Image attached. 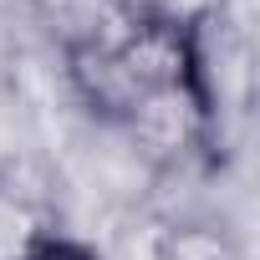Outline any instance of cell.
Masks as SVG:
<instances>
[{"label": "cell", "mask_w": 260, "mask_h": 260, "mask_svg": "<svg viewBox=\"0 0 260 260\" xmlns=\"http://www.w3.org/2000/svg\"><path fill=\"white\" fill-rule=\"evenodd\" d=\"M36 11H41V26L56 36L61 56L67 51H112L138 21L133 0H36Z\"/></svg>", "instance_id": "7a4b0ae2"}, {"label": "cell", "mask_w": 260, "mask_h": 260, "mask_svg": "<svg viewBox=\"0 0 260 260\" xmlns=\"http://www.w3.org/2000/svg\"><path fill=\"white\" fill-rule=\"evenodd\" d=\"M26 260H92L87 250H77V245H67V240H41Z\"/></svg>", "instance_id": "5b68a950"}, {"label": "cell", "mask_w": 260, "mask_h": 260, "mask_svg": "<svg viewBox=\"0 0 260 260\" xmlns=\"http://www.w3.org/2000/svg\"><path fill=\"white\" fill-rule=\"evenodd\" d=\"M41 240H46L41 214L16 189H0V260H26Z\"/></svg>", "instance_id": "3957f363"}, {"label": "cell", "mask_w": 260, "mask_h": 260, "mask_svg": "<svg viewBox=\"0 0 260 260\" xmlns=\"http://www.w3.org/2000/svg\"><path fill=\"white\" fill-rule=\"evenodd\" d=\"M164 260H240V255L219 230L179 224V230H164Z\"/></svg>", "instance_id": "277c9868"}, {"label": "cell", "mask_w": 260, "mask_h": 260, "mask_svg": "<svg viewBox=\"0 0 260 260\" xmlns=\"http://www.w3.org/2000/svg\"><path fill=\"white\" fill-rule=\"evenodd\" d=\"M122 127L133 133V143L143 153H153V158H184V153H194L209 138V112H204L199 87L184 82V87L143 92L138 107L122 117Z\"/></svg>", "instance_id": "6da1fadb"}]
</instances>
